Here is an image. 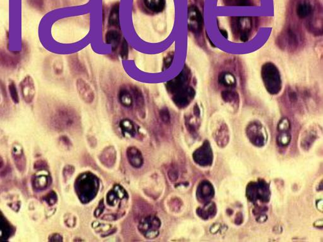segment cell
<instances>
[{"mask_svg":"<svg viewBox=\"0 0 323 242\" xmlns=\"http://www.w3.org/2000/svg\"><path fill=\"white\" fill-rule=\"evenodd\" d=\"M120 39L121 35L120 33L116 31V30H110L106 34V42H107V44L112 45L113 48L117 47Z\"/></svg>","mask_w":323,"mask_h":242,"instance_id":"9","label":"cell"},{"mask_svg":"<svg viewBox=\"0 0 323 242\" xmlns=\"http://www.w3.org/2000/svg\"><path fill=\"white\" fill-rule=\"evenodd\" d=\"M160 117L164 123H169V120H170V115H169L168 110L166 109L161 110Z\"/></svg>","mask_w":323,"mask_h":242,"instance_id":"15","label":"cell"},{"mask_svg":"<svg viewBox=\"0 0 323 242\" xmlns=\"http://www.w3.org/2000/svg\"><path fill=\"white\" fill-rule=\"evenodd\" d=\"M9 90L10 96H11L13 101H14L15 103H19V93H18L16 85H15V83L14 82H10L9 85Z\"/></svg>","mask_w":323,"mask_h":242,"instance_id":"14","label":"cell"},{"mask_svg":"<svg viewBox=\"0 0 323 242\" xmlns=\"http://www.w3.org/2000/svg\"><path fill=\"white\" fill-rule=\"evenodd\" d=\"M316 7L310 0H299L295 6V12L300 19H307L314 15Z\"/></svg>","mask_w":323,"mask_h":242,"instance_id":"3","label":"cell"},{"mask_svg":"<svg viewBox=\"0 0 323 242\" xmlns=\"http://www.w3.org/2000/svg\"><path fill=\"white\" fill-rule=\"evenodd\" d=\"M128 152L135 156V158H133L130 160L131 165L135 166V167H140L141 163H142V158H141L140 152L135 148H130Z\"/></svg>","mask_w":323,"mask_h":242,"instance_id":"11","label":"cell"},{"mask_svg":"<svg viewBox=\"0 0 323 242\" xmlns=\"http://www.w3.org/2000/svg\"><path fill=\"white\" fill-rule=\"evenodd\" d=\"M120 100L121 103L125 107H130L132 105L133 98L130 93L126 90H121L120 93Z\"/></svg>","mask_w":323,"mask_h":242,"instance_id":"13","label":"cell"},{"mask_svg":"<svg viewBox=\"0 0 323 242\" xmlns=\"http://www.w3.org/2000/svg\"><path fill=\"white\" fill-rule=\"evenodd\" d=\"M143 4L149 11L158 13L164 10L165 0H143Z\"/></svg>","mask_w":323,"mask_h":242,"instance_id":"7","label":"cell"},{"mask_svg":"<svg viewBox=\"0 0 323 242\" xmlns=\"http://www.w3.org/2000/svg\"><path fill=\"white\" fill-rule=\"evenodd\" d=\"M222 34H223L224 36H226V35H227L226 32L225 31V30H222Z\"/></svg>","mask_w":323,"mask_h":242,"instance_id":"17","label":"cell"},{"mask_svg":"<svg viewBox=\"0 0 323 242\" xmlns=\"http://www.w3.org/2000/svg\"><path fill=\"white\" fill-rule=\"evenodd\" d=\"M121 56L123 58H126L128 56V45L126 44V42L125 41L123 42L122 49H121Z\"/></svg>","mask_w":323,"mask_h":242,"instance_id":"16","label":"cell"},{"mask_svg":"<svg viewBox=\"0 0 323 242\" xmlns=\"http://www.w3.org/2000/svg\"><path fill=\"white\" fill-rule=\"evenodd\" d=\"M187 80H188V76H187L186 73H181L174 80L168 82L167 87L169 88V90H170L171 92H176V91L183 88V86L185 85Z\"/></svg>","mask_w":323,"mask_h":242,"instance_id":"6","label":"cell"},{"mask_svg":"<svg viewBox=\"0 0 323 242\" xmlns=\"http://www.w3.org/2000/svg\"><path fill=\"white\" fill-rule=\"evenodd\" d=\"M23 98L27 102H31L35 94V85L30 76H27L20 83Z\"/></svg>","mask_w":323,"mask_h":242,"instance_id":"4","label":"cell"},{"mask_svg":"<svg viewBox=\"0 0 323 242\" xmlns=\"http://www.w3.org/2000/svg\"><path fill=\"white\" fill-rule=\"evenodd\" d=\"M227 7H250L252 6V0H223Z\"/></svg>","mask_w":323,"mask_h":242,"instance_id":"10","label":"cell"},{"mask_svg":"<svg viewBox=\"0 0 323 242\" xmlns=\"http://www.w3.org/2000/svg\"><path fill=\"white\" fill-rule=\"evenodd\" d=\"M219 82L225 87H232L236 85V80L233 75L229 73H222L219 77Z\"/></svg>","mask_w":323,"mask_h":242,"instance_id":"8","label":"cell"},{"mask_svg":"<svg viewBox=\"0 0 323 242\" xmlns=\"http://www.w3.org/2000/svg\"><path fill=\"white\" fill-rule=\"evenodd\" d=\"M188 26L194 32H200L203 27V18L196 7H191L188 10Z\"/></svg>","mask_w":323,"mask_h":242,"instance_id":"5","label":"cell"},{"mask_svg":"<svg viewBox=\"0 0 323 242\" xmlns=\"http://www.w3.org/2000/svg\"><path fill=\"white\" fill-rule=\"evenodd\" d=\"M232 25L233 30L241 41L246 42L248 40L249 32L251 29L252 20L249 17H236L233 20Z\"/></svg>","mask_w":323,"mask_h":242,"instance_id":"2","label":"cell"},{"mask_svg":"<svg viewBox=\"0 0 323 242\" xmlns=\"http://www.w3.org/2000/svg\"><path fill=\"white\" fill-rule=\"evenodd\" d=\"M110 24L111 26L118 27L119 26V6L115 5L113 6L110 15Z\"/></svg>","mask_w":323,"mask_h":242,"instance_id":"12","label":"cell"},{"mask_svg":"<svg viewBox=\"0 0 323 242\" xmlns=\"http://www.w3.org/2000/svg\"><path fill=\"white\" fill-rule=\"evenodd\" d=\"M261 75L268 92L277 93L281 89L282 81L277 68L272 63H266L262 67Z\"/></svg>","mask_w":323,"mask_h":242,"instance_id":"1","label":"cell"}]
</instances>
